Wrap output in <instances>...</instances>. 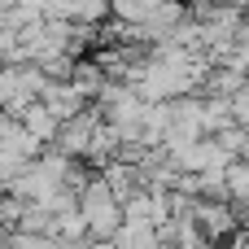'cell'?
<instances>
[{"label":"cell","instance_id":"cell-3","mask_svg":"<svg viewBox=\"0 0 249 249\" xmlns=\"http://www.w3.org/2000/svg\"><path fill=\"white\" fill-rule=\"evenodd\" d=\"M197 228L210 245H219V241L241 232V214L232 201H197Z\"/></svg>","mask_w":249,"mask_h":249},{"label":"cell","instance_id":"cell-6","mask_svg":"<svg viewBox=\"0 0 249 249\" xmlns=\"http://www.w3.org/2000/svg\"><path fill=\"white\" fill-rule=\"evenodd\" d=\"M223 175H228V201L236 206L241 219H249V162H232Z\"/></svg>","mask_w":249,"mask_h":249},{"label":"cell","instance_id":"cell-4","mask_svg":"<svg viewBox=\"0 0 249 249\" xmlns=\"http://www.w3.org/2000/svg\"><path fill=\"white\" fill-rule=\"evenodd\" d=\"M61 123H70V118H79V114H88V96L70 83V79H48V88H44V96H39Z\"/></svg>","mask_w":249,"mask_h":249},{"label":"cell","instance_id":"cell-2","mask_svg":"<svg viewBox=\"0 0 249 249\" xmlns=\"http://www.w3.org/2000/svg\"><path fill=\"white\" fill-rule=\"evenodd\" d=\"M101 123H105V118H101V109L92 105L88 114H79V118L61 123V131H57V144H53V149H57V153H66V158H74V162H79V158L88 162V153H92V140H96Z\"/></svg>","mask_w":249,"mask_h":249},{"label":"cell","instance_id":"cell-8","mask_svg":"<svg viewBox=\"0 0 249 249\" xmlns=\"http://www.w3.org/2000/svg\"><path fill=\"white\" fill-rule=\"evenodd\" d=\"M206 4H228V0H206Z\"/></svg>","mask_w":249,"mask_h":249},{"label":"cell","instance_id":"cell-5","mask_svg":"<svg viewBox=\"0 0 249 249\" xmlns=\"http://www.w3.org/2000/svg\"><path fill=\"white\" fill-rule=\"evenodd\" d=\"M18 123L26 127V136L39 144V149H53L57 144V131H61V118L44 105V101H35V105H26L22 114H18Z\"/></svg>","mask_w":249,"mask_h":249},{"label":"cell","instance_id":"cell-7","mask_svg":"<svg viewBox=\"0 0 249 249\" xmlns=\"http://www.w3.org/2000/svg\"><path fill=\"white\" fill-rule=\"evenodd\" d=\"M118 249H162V236L153 223H123V232L114 236Z\"/></svg>","mask_w":249,"mask_h":249},{"label":"cell","instance_id":"cell-1","mask_svg":"<svg viewBox=\"0 0 249 249\" xmlns=\"http://www.w3.org/2000/svg\"><path fill=\"white\" fill-rule=\"evenodd\" d=\"M79 214H83V223H88V241H114L118 232H123V201L114 197V188L101 179V171L83 184V193H79Z\"/></svg>","mask_w":249,"mask_h":249}]
</instances>
